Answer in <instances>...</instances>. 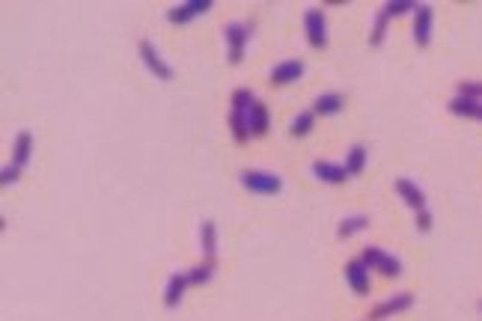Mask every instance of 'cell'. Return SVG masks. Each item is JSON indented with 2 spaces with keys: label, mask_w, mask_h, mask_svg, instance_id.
<instances>
[{
  "label": "cell",
  "mask_w": 482,
  "mask_h": 321,
  "mask_svg": "<svg viewBox=\"0 0 482 321\" xmlns=\"http://www.w3.org/2000/svg\"><path fill=\"white\" fill-rule=\"evenodd\" d=\"M253 93L250 90H235L233 93V113H230V125H233V137L235 143H247L250 140V125H247V113L253 107Z\"/></svg>",
  "instance_id": "obj_1"
},
{
  "label": "cell",
  "mask_w": 482,
  "mask_h": 321,
  "mask_svg": "<svg viewBox=\"0 0 482 321\" xmlns=\"http://www.w3.org/2000/svg\"><path fill=\"white\" fill-rule=\"evenodd\" d=\"M238 179H241V185H245L250 194H257V197H274V194H280V191H283V182L274 176V173L245 170Z\"/></svg>",
  "instance_id": "obj_2"
},
{
  "label": "cell",
  "mask_w": 482,
  "mask_h": 321,
  "mask_svg": "<svg viewBox=\"0 0 482 321\" xmlns=\"http://www.w3.org/2000/svg\"><path fill=\"white\" fill-rule=\"evenodd\" d=\"M366 268H378L384 276H390V280H396V276H402V262L396 259V256H390V253H384V250H378V247H366V250L358 256Z\"/></svg>",
  "instance_id": "obj_3"
},
{
  "label": "cell",
  "mask_w": 482,
  "mask_h": 321,
  "mask_svg": "<svg viewBox=\"0 0 482 321\" xmlns=\"http://www.w3.org/2000/svg\"><path fill=\"white\" fill-rule=\"evenodd\" d=\"M304 30H307L310 48L322 51L324 45H328V24H324V12H322L319 6L307 9V16H304Z\"/></svg>",
  "instance_id": "obj_4"
},
{
  "label": "cell",
  "mask_w": 482,
  "mask_h": 321,
  "mask_svg": "<svg viewBox=\"0 0 482 321\" xmlns=\"http://www.w3.org/2000/svg\"><path fill=\"white\" fill-rule=\"evenodd\" d=\"M250 30H253V24L247 21H233L230 27H226V48H230V63L235 66V63H241V54H245V45H247V39H250Z\"/></svg>",
  "instance_id": "obj_5"
},
{
  "label": "cell",
  "mask_w": 482,
  "mask_h": 321,
  "mask_svg": "<svg viewBox=\"0 0 482 321\" xmlns=\"http://www.w3.org/2000/svg\"><path fill=\"white\" fill-rule=\"evenodd\" d=\"M211 9V0H188V4H179L167 12V21L170 24H188L194 21L196 16H203V12Z\"/></svg>",
  "instance_id": "obj_6"
},
{
  "label": "cell",
  "mask_w": 482,
  "mask_h": 321,
  "mask_svg": "<svg viewBox=\"0 0 482 321\" xmlns=\"http://www.w3.org/2000/svg\"><path fill=\"white\" fill-rule=\"evenodd\" d=\"M140 57H143V63H146V69L152 71L158 81H173V69H170L161 57H158V51H155V45L152 42H140Z\"/></svg>",
  "instance_id": "obj_7"
},
{
  "label": "cell",
  "mask_w": 482,
  "mask_h": 321,
  "mask_svg": "<svg viewBox=\"0 0 482 321\" xmlns=\"http://www.w3.org/2000/svg\"><path fill=\"white\" fill-rule=\"evenodd\" d=\"M432 21H435L432 6L420 4V6L414 9V42H417L420 48L429 45V39H432Z\"/></svg>",
  "instance_id": "obj_8"
},
{
  "label": "cell",
  "mask_w": 482,
  "mask_h": 321,
  "mask_svg": "<svg viewBox=\"0 0 482 321\" xmlns=\"http://www.w3.org/2000/svg\"><path fill=\"white\" fill-rule=\"evenodd\" d=\"M346 280L354 295H370V268L360 259H351L346 265Z\"/></svg>",
  "instance_id": "obj_9"
},
{
  "label": "cell",
  "mask_w": 482,
  "mask_h": 321,
  "mask_svg": "<svg viewBox=\"0 0 482 321\" xmlns=\"http://www.w3.org/2000/svg\"><path fill=\"white\" fill-rule=\"evenodd\" d=\"M408 306H414V295H408V291H402V295H393L387 300H381L372 310V321H381L387 315H399V313L408 310Z\"/></svg>",
  "instance_id": "obj_10"
},
{
  "label": "cell",
  "mask_w": 482,
  "mask_h": 321,
  "mask_svg": "<svg viewBox=\"0 0 482 321\" xmlns=\"http://www.w3.org/2000/svg\"><path fill=\"white\" fill-rule=\"evenodd\" d=\"M310 173H313L316 179H322L324 185H343V182L348 179L346 167H339V164H331V160H316V164L310 167Z\"/></svg>",
  "instance_id": "obj_11"
},
{
  "label": "cell",
  "mask_w": 482,
  "mask_h": 321,
  "mask_svg": "<svg viewBox=\"0 0 482 321\" xmlns=\"http://www.w3.org/2000/svg\"><path fill=\"white\" fill-rule=\"evenodd\" d=\"M301 75H304V63L301 60H283L271 71V83L274 86H286V83H295Z\"/></svg>",
  "instance_id": "obj_12"
},
{
  "label": "cell",
  "mask_w": 482,
  "mask_h": 321,
  "mask_svg": "<svg viewBox=\"0 0 482 321\" xmlns=\"http://www.w3.org/2000/svg\"><path fill=\"white\" fill-rule=\"evenodd\" d=\"M247 125H250V134L253 137H265L268 128H271V116H268V107L262 101H253V107L247 113Z\"/></svg>",
  "instance_id": "obj_13"
},
{
  "label": "cell",
  "mask_w": 482,
  "mask_h": 321,
  "mask_svg": "<svg viewBox=\"0 0 482 321\" xmlns=\"http://www.w3.org/2000/svg\"><path fill=\"white\" fill-rule=\"evenodd\" d=\"M188 286H191L188 283V274H173V276H170L167 288H164V306H167V310H173V306L182 303V295H185Z\"/></svg>",
  "instance_id": "obj_14"
},
{
  "label": "cell",
  "mask_w": 482,
  "mask_h": 321,
  "mask_svg": "<svg viewBox=\"0 0 482 321\" xmlns=\"http://www.w3.org/2000/svg\"><path fill=\"white\" fill-rule=\"evenodd\" d=\"M396 194H399L414 211H423V209H426V194H423L411 179H399V182H396Z\"/></svg>",
  "instance_id": "obj_15"
},
{
  "label": "cell",
  "mask_w": 482,
  "mask_h": 321,
  "mask_svg": "<svg viewBox=\"0 0 482 321\" xmlns=\"http://www.w3.org/2000/svg\"><path fill=\"white\" fill-rule=\"evenodd\" d=\"M30 152H33V134L30 131H21V134L16 137V149H12V155H16L12 158V164L24 170L27 160H30Z\"/></svg>",
  "instance_id": "obj_16"
},
{
  "label": "cell",
  "mask_w": 482,
  "mask_h": 321,
  "mask_svg": "<svg viewBox=\"0 0 482 321\" xmlns=\"http://www.w3.org/2000/svg\"><path fill=\"white\" fill-rule=\"evenodd\" d=\"M343 105H346L343 95L324 93V95H319V98L313 101V113H316V116H331V113H339V110H343Z\"/></svg>",
  "instance_id": "obj_17"
},
{
  "label": "cell",
  "mask_w": 482,
  "mask_h": 321,
  "mask_svg": "<svg viewBox=\"0 0 482 321\" xmlns=\"http://www.w3.org/2000/svg\"><path fill=\"white\" fill-rule=\"evenodd\" d=\"M200 241H203V253H206V262H215L218 256V226L206 221L203 229H200Z\"/></svg>",
  "instance_id": "obj_18"
},
{
  "label": "cell",
  "mask_w": 482,
  "mask_h": 321,
  "mask_svg": "<svg viewBox=\"0 0 482 321\" xmlns=\"http://www.w3.org/2000/svg\"><path fill=\"white\" fill-rule=\"evenodd\" d=\"M449 110L456 113V116H471V119H482V105H476V101H471V98H462V95H456L449 101Z\"/></svg>",
  "instance_id": "obj_19"
},
{
  "label": "cell",
  "mask_w": 482,
  "mask_h": 321,
  "mask_svg": "<svg viewBox=\"0 0 482 321\" xmlns=\"http://www.w3.org/2000/svg\"><path fill=\"white\" fill-rule=\"evenodd\" d=\"M366 226H370V217H366V214H354V217H346V221L336 226V235L339 238H351L354 232H360Z\"/></svg>",
  "instance_id": "obj_20"
},
{
  "label": "cell",
  "mask_w": 482,
  "mask_h": 321,
  "mask_svg": "<svg viewBox=\"0 0 482 321\" xmlns=\"http://www.w3.org/2000/svg\"><path fill=\"white\" fill-rule=\"evenodd\" d=\"M313 122H316V113L313 110H304V113H298L295 119H292L289 131H292L295 137H307L310 131H313Z\"/></svg>",
  "instance_id": "obj_21"
},
{
  "label": "cell",
  "mask_w": 482,
  "mask_h": 321,
  "mask_svg": "<svg viewBox=\"0 0 482 321\" xmlns=\"http://www.w3.org/2000/svg\"><path fill=\"white\" fill-rule=\"evenodd\" d=\"M363 167H366V149L363 146H351L348 160H346V173L348 176H358V173H363Z\"/></svg>",
  "instance_id": "obj_22"
},
{
  "label": "cell",
  "mask_w": 482,
  "mask_h": 321,
  "mask_svg": "<svg viewBox=\"0 0 482 321\" xmlns=\"http://www.w3.org/2000/svg\"><path fill=\"white\" fill-rule=\"evenodd\" d=\"M211 274H215V262H203V265H196L188 271V283L191 286H203L211 280Z\"/></svg>",
  "instance_id": "obj_23"
},
{
  "label": "cell",
  "mask_w": 482,
  "mask_h": 321,
  "mask_svg": "<svg viewBox=\"0 0 482 321\" xmlns=\"http://www.w3.org/2000/svg\"><path fill=\"white\" fill-rule=\"evenodd\" d=\"M387 21H390V16H387V9L381 6V12H378V18H375V27H372V36H370V42H372V48H378L381 42H384V30H387Z\"/></svg>",
  "instance_id": "obj_24"
},
{
  "label": "cell",
  "mask_w": 482,
  "mask_h": 321,
  "mask_svg": "<svg viewBox=\"0 0 482 321\" xmlns=\"http://www.w3.org/2000/svg\"><path fill=\"white\" fill-rule=\"evenodd\" d=\"M459 95H462V98L476 101V105H482V83H474V81L459 83Z\"/></svg>",
  "instance_id": "obj_25"
},
{
  "label": "cell",
  "mask_w": 482,
  "mask_h": 321,
  "mask_svg": "<svg viewBox=\"0 0 482 321\" xmlns=\"http://www.w3.org/2000/svg\"><path fill=\"white\" fill-rule=\"evenodd\" d=\"M384 9H387V16L393 18V16H402V12H414L417 4H408V0H402V4H384Z\"/></svg>",
  "instance_id": "obj_26"
},
{
  "label": "cell",
  "mask_w": 482,
  "mask_h": 321,
  "mask_svg": "<svg viewBox=\"0 0 482 321\" xmlns=\"http://www.w3.org/2000/svg\"><path fill=\"white\" fill-rule=\"evenodd\" d=\"M18 176H21V167L9 164V167H4V173H0V182H4V185H16Z\"/></svg>",
  "instance_id": "obj_27"
},
{
  "label": "cell",
  "mask_w": 482,
  "mask_h": 321,
  "mask_svg": "<svg viewBox=\"0 0 482 321\" xmlns=\"http://www.w3.org/2000/svg\"><path fill=\"white\" fill-rule=\"evenodd\" d=\"M417 229H420V232H429V229H432V214H429L426 209L417 211Z\"/></svg>",
  "instance_id": "obj_28"
}]
</instances>
